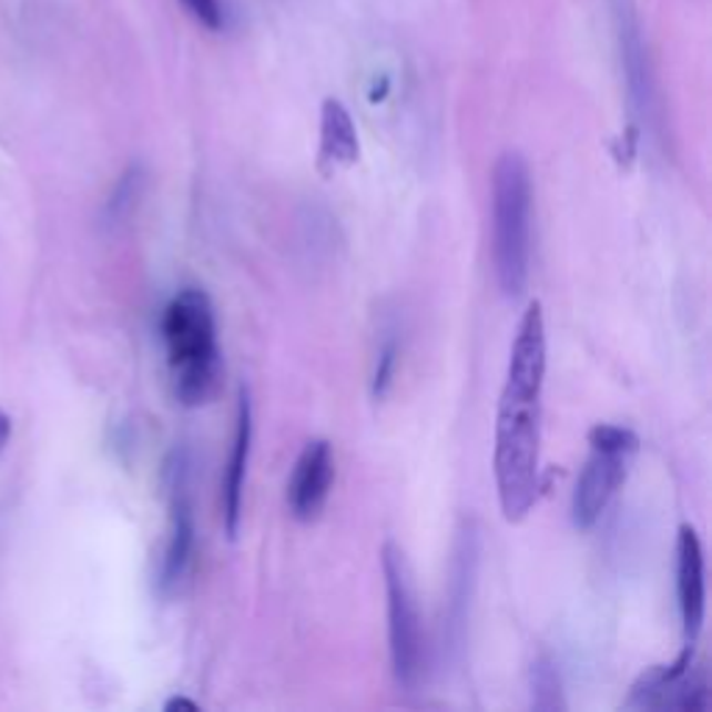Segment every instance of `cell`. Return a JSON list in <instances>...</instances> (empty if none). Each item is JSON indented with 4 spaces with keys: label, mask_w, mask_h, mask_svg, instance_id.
<instances>
[{
    "label": "cell",
    "mask_w": 712,
    "mask_h": 712,
    "mask_svg": "<svg viewBox=\"0 0 712 712\" xmlns=\"http://www.w3.org/2000/svg\"><path fill=\"white\" fill-rule=\"evenodd\" d=\"M140 187H142L140 167H131L129 173H125L123 179L118 182V187H114L112 199H109V217H112V221H120V217L129 215L131 206L136 204V195H140Z\"/></svg>",
    "instance_id": "14"
},
{
    "label": "cell",
    "mask_w": 712,
    "mask_h": 712,
    "mask_svg": "<svg viewBox=\"0 0 712 712\" xmlns=\"http://www.w3.org/2000/svg\"><path fill=\"white\" fill-rule=\"evenodd\" d=\"M382 571H385L387 590V632H390L393 673H396V682L409 690L424 677V618L418 610L409 562L401 546H396L393 540L382 549Z\"/></svg>",
    "instance_id": "4"
},
{
    "label": "cell",
    "mask_w": 712,
    "mask_h": 712,
    "mask_svg": "<svg viewBox=\"0 0 712 712\" xmlns=\"http://www.w3.org/2000/svg\"><path fill=\"white\" fill-rule=\"evenodd\" d=\"M706 671L693 662V645L684 643V651L671 665L649 668L632 684L627 706L632 710H679L693 712L706 706Z\"/></svg>",
    "instance_id": "6"
},
{
    "label": "cell",
    "mask_w": 712,
    "mask_h": 712,
    "mask_svg": "<svg viewBox=\"0 0 712 712\" xmlns=\"http://www.w3.org/2000/svg\"><path fill=\"white\" fill-rule=\"evenodd\" d=\"M334 485V454L326 440L306 443L287 481L289 515L301 523H312L323 512Z\"/></svg>",
    "instance_id": "8"
},
{
    "label": "cell",
    "mask_w": 712,
    "mask_h": 712,
    "mask_svg": "<svg viewBox=\"0 0 712 712\" xmlns=\"http://www.w3.org/2000/svg\"><path fill=\"white\" fill-rule=\"evenodd\" d=\"M162 339L175 398L184 407L210 401L221 385V348L215 309L204 289H182L164 306Z\"/></svg>",
    "instance_id": "2"
},
{
    "label": "cell",
    "mask_w": 712,
    "mask_h": 712,
    "mask_svg": "<svg viewBox=\"0 0 712 712\" xmlns=\"http://www.w3.org/2000/svg\"><path fill=\"white\" fill-rule=\"evenodd\" d=\"M677 596L684 643L693 645L704 623V551L693 526H682L677 538Z\"/></svg>",
    "instance_id": "9"
},
{
    "label": "cell",
    "mask_w": 712,
    "mask_h": 712,
    "mask_svg": "<svg viewBox=\"0 0 712 712\" xmlns=\"http://www.w3.org/2000/svg\"><path fill=\"white\" fill-rule=\"evenodd\" d=\"M396 368H398V343L396 339H387L379 350V365H376V374H374L376 401L387 396V390H390L393 385V376H396Z\"/></svg>",
    "instance_id": "15"
},
{
    "label": "cell",
    "mask_w": 712,
    "mask_h": 712,
    "mask_svg": "<svg viewBox=\"0 0 712 712\" xmlns=\"http://www.w3.org/2000/svg\"><path fill=\"white\" fill-rule=\"evenodd\" d=\"M616 20H618V37H621L623 70H627V84H629V95H632L634 114H638L645 125H651L657 118L654 79H651L649 57H645L638 18H634V12L629 9L627 0H616Z\"/></svg>",
    "instance_id": "10"
},
{
    "label": "cell",
    "mask_w": 712,
    "mask_h": 712,
    "mask_svg": "<svg viewBox=\"0 0 712 712\" xmlns=\"http://www.w3.org/2000/svg\"><path fill=\"white\" fill-rule=\"evenodd\" d=\"M531 262V173L520 153L492 167V271L507 298L523 295Z\"/></svg>",
    "instance_id": "3"
},
{
    "label": "cell",
    "mask_w": 712,
    "mask_h": 712,
    "mask_svg": "<svg viewBox=\"0 0 712 712\" xmlns=\"http://www.w3.org/2000/svg\"><path fill=\"white\" fill-rule=\"evenodd\" d=\"M167 492H170V535L164 543L162 571H159V588L162 593H175L187 579L193 566L195 551V526H193V504H190V481H187V457L175 451L170 457L167 470Z\"/></svg>",
    "instance_id": "7"
},
{
    "label": "cell",
    "mask_w": 712,
    "mask_h": 712,
    "mask_svg": "<svg viewBox=\"0 0 712 712\" xmlns=\"http://www.w3.org/2000/svg\"><path fill=\"white\" fill-rule=\"evenodd\" d=\"M359 159V136H356L350 112L337 101L326 98L321 109V148H317V167L323 173H337L350 167Z\"/></svg>",
    "instance_id": "12"
},
{
    "label": "cell",
    "mask_w": 712,
    "mask_h": 712,
    "mask_svg": "<svg viewBox=\"0 0 712 712\" xmlns=\"http://www.w3.org/2000/svg\"><path fill=\"white\" fill-rule=\"evenodd\" d=\"M638 435L623 426L599 424L590 429V457L579 474L571 512L579 529H593L621 485L638 454Z\"/></svg>",
    "instance_id": "5"
},
{
    "label": "cell",
    "mask_w": 712,
    "mask_h": 712,
    "mask_svg": "<svg viewBox=\"0 0 712 712\" xmlns=\"http://www.w3.org/2000/svg\"><path fill=\"white\" fill-rule=\"evenodd\" d=\"M182 3L201 26H206V29L217 31L223 26V12L217 0H182Z\"/></svg>",
    "instance_id": "16"
},
{
    "label": "cell",
    "mask_w": 712,
    "mask_h": 712,
    "mask_svg": "<svg viewBox=\"0 0 712 712\" xmlns=\"http://www.w3.org/2000/svg\"><path fill=\"white\" fill-rule=\"evenodd\" d=\"M251 440H254V407H251L248 390L243 387L237 401V426H234L232 451H228L226 470H223V490H221L223 526H226L228 538L237 535L240 518H243V490H245V476H248Z\"/></svg>",
    "instance_id": "11"
},
{
    "label": "cell",
    "mask_w": 712,
    "mask_h": 712,
    "mask_svg": "<svg viewBox=\"0 0 712 712\" xmlns=\"http://www.w3.org/2000/svg\"><path fill=\"white\" fill-rule=\"evenodd\" d=\"M9 437H12V418H9V415L0 409V451L7 448Z\"/></svg>",
    "instance_id": "18"
},
{
    "label": "cell",
    "mask_w": 712,
    "mask_h": 712,
    "mask_svg": "<svg viewBox=\"0 0 712 712\" xmlns=\"http://www.w3.org/2000/svg\"><path fill=\"white\" fill-rule=\"evenodd\" d=\"M546 321L543 306L531 301L515 332L507 379L496 415V490L501 512L518 523L538 501L540 440H543Z\"/></svg>",
    "instance_id": "1"
},
{
    "label": "cell",
    "mask_w": 712,
    "mask_h": 712,
    "mask_svg": "<svg viewBox=\"0 0 712 712\" xmlns=\"http://www.w3.org/2000/svg\"><path fill=\"white\" fill-rule=\"evenodd\" d=\"M175 710H187V712H199V704L190 699H184V695H175V699H170L167 704H164V712H175Z\"/></svg>",
    "instance_id": "17"
},
{
    "label": "cell",
    "mask_w": 712,
    "mask_h": 712,
    "mask_svg": "<svg viewBox=\"0 0 712 712\" xmlns=\"http://www.w3.org/2000/svg\"><path fill=\"white\" fill-rule=\"evenodd\" d=\"M531 706L543 712L566 710L562 679L551 657H540V660L531 665Z\"/></svg>",
    "instance_id": "13"
}]
</instances>
